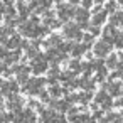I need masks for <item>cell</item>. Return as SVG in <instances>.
Here are the masks:
<instances>
[{
	"mask_svg": "<svg viewBox=\"0 0 123 123\" xmlns=\"http://www.w3.org/2000/svg\"><path fill=\"white\" fill-rule=\"evenodd\" d=\"M94 49H96V54H99V56H105V54L110 51V46H108V42H98Z\"/></svg>",
	"mask_w": 123,
	"mask_h": 123,
	"instance_id": "6da1fadb",
	"label": "cell"
},
{
	"mask_svg": "<svg viewBox=\"0 0 123 123\" xmlns=\"http://www.w3.org/2000/svg\"><path fill=\"white\" fill-rule=\"evenodd\" d=\"M118 22L123 25V12H120V14H116V15L113 17V24H118Z\"/></svg>",
	"mask_w": 123,
	"mask_h": 123,
	"instance_id": "277c9868",
	"label": "cell"
},
{
	"mask_svg": "<svg viewBox=\"0 0 123 123\" xmlns=\"http://www.w3.org/2000/svg\"><path fill=\"white\" fill-rule=\"evenodd\" d=\"M66 34H68V36H76V34H78V29H74V27H66Z\"/></svg>",
	"mask_w": 123,
	"mask_h": 123,
	"instance_id": "5b68a950",
	"label": "cell"
},
{
	"mask_svg": "<svg viewBox=\"0 0 123 123\" xmlns=\"http://www.w3.org/2000/svg\"><path fill=\"white\" fill-rule=\"evenodd\" d=\"M120 2H121V4H123V0H120Z\"/></svg>",
	"mask_w": 123,
	"mask_h": 123,
	"instance_id": "8992f818",
	"label": "cell"
},
{
	"mask_svg": "<svg viewBox=\"0 0 123 123\" xmlns=\"http://www.w3.org/2000/svg\"><path fill=\"white\" fill-rule=\"evenodd\" d=\"M62 19H68V17H71L73 15V9L69 10V7H61V14H59Z\"/></svg>",
	"mask_w": 123,
	"mask_h": 123,
	"instance_id": "3957f363",
	"label": "cell"
},
{
	"mask_svg": "<svg viewBox=\"0 0 123 123\" xmlns=\"http://www.w3.org/2000/svg\"><path fill=\"white\" fill-rule=\"evenodd\" d=\"M46 69V61L42 62V56H39L36 61H34V71L36 73H41V71H44Z\"/></svg>",
	"mask_w": 123,
	"mask_h": 123,
	"instance_id": "7a4b0ae2",
	"label": "cell"
}]
</instances>
